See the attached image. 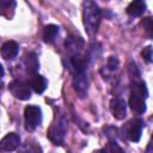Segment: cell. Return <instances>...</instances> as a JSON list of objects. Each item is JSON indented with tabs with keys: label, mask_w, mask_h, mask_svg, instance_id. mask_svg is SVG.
<instances>
[{
	"label": "cell",
	"mask_w": 153,
	"mask_h": 153,
	"mask_svg": "<svg viewBox=\"0 0 153 153\" xmlns=\"http://www.w3.org/2000/svg\"><path fill=\"white\" fill-rule=\"evenodd\" d=\"M82 6H84L82 20H84L85 31L87 32L88 36H93L97 32L100 19H102V10L96 2L90 0L85 1Z\"/></svg>",
	"instance_id": "obj_1"
},
{
	"label": "cell",
	"mask_w": 153,
	"mask_h": 153,
	"mask_svg": "<svg viewBox=\"0 0 153 153\" xmlns=\"http://www.w3.org/2000/svg\"><path fill=\"white\" fill-rule=\"evenodd\" d=\"M66 133H67V121L63 116H60L51 124L47 135L51 142H54L55 145H61L65 140Z\"/></svg>",
	"instance_id": "obj_2"
},
{
	"label": "cell",
	"mask_w": 153,
	"mask_h": 153,
	"mask_svg": "<svg viewBox=\"0 0 153 153\" xmlns=\"http://www.w3.org/2000/svg\"><path fill=\"white\" fill-rule=\"evenodd\" d=\"M143 128V121L141 118H133L122 127V134L130 141L137 142L141 137Z\"/></svg>",
	"instance_id": "obj_3"
},
{
	"label": "cell",
	"mask_w": 153,
	"mask_h": 153,
	"mask_svg": "<svg viewBox=\"0 0 153 153\" xmlns=\"http://www.w3.org/2000/svg\"><path fill=\"white\" fill-rule=\"evenodd\" d=\"M25 126L27 130H33L37 128L42 122V110L36 105H29L25 108L24 111Z\"/></svg>",
	"instance_id": "obj_4"
},
{
	"label": "cell",
	"mask_w": 153,
	"mask_h": 153,
	"mask_svg": "<svg viewBox=\"0 0 153 153\" xmlns=\"http://www.w3.org/2000/svg\"><path fill=\"white\" fill-rule=\"evenodd\" d=\"M73 88L79 97H85L88 90V74L87 69L73 72Z\"/></svg>",
	"instance_id": "obj_5"
},
{
	"label": "cell",
	"mask_w": 153,
	"mask_h": 153,
	"mask_svg": "<svg viewBox=\"0 0 153 153\" xmlns=\"http://www.w3.org/2000/svg\"><path fill=\"white\" fill-rule=\"evenodd\" d=\"M8 90L17 99H20V100H26L31 97V91L29 85L20 80L11 81L8 84Z\"/></svg>",
	"instance_id": "obj_6"
},
{
	"label": "cell",
	"mask_w": 153,
	"mask_h": 153,
	"mask_svg": "<svg viewBox=\"0 0 153 153\" xmlns=\"http://www.w3.org/2000/svg\"><path fill=\"white\" fill-rule=\"evenodd\" d=\"M20 136L16 133H8L0 140V152H11L19 147Z\"/></svg>",
	"instance_id": "obj_7"
},
{
	"label": "cell",
	"mask_w": 153,
	"mask_h": 153,
	"mask_svg": "<svg viewBox=\"0 0 153 153\" xmlns=\"http://www.w3.org/2000/svg\"><path fill=\"white\" fill-rule=\"evenodd\" d=\"M65 47L66 50L68 51V54L72 56H78L80 55L82 47H84V41L80 37L76 36H68L65 41Z\"/></svg>",
	"instance_id": "obj_8"
},
{
	"label": "cell",
	"mask_w": 153,
	"mask_h": 153,
	"mask_svg": "<svg viewBox=\"0 0 153 153\" xmlns=\"http://www.w3.org/2000/svg\"><path fill=\"white\" fill-rule=\"evenodd\" d=\"M110 110L116 120H123L127 116V104L122 98H114L110 102Z\"/></svg>",
	"instance_id": "obj_9"
},
{
	"label": "cell",
	"mask_w": 153,
	"mask_h": 153,
	"mask_svg": "<svg viewBox=\"0 0 153 153\" xmlns=\"http://www.w3.org/2000/svg\"><path fill=\"white\" fill-rule=\"evenodd\" d=\"M145 100H146V98L137 96V94H134V93H130V98H129L130 109L137 115L143 114L146 111V102Z\"/></svg>",
	"instance_id": "obj_10"
},
{
	"label": "cell",
	"mask_w": 153,
	"mask_h": 153,
	"mask_svg": "<svg viewBox=\"0 0 153 153\" xmlns=\"http://www.w3.org/2000/svg\"><path fill=\"white\" fill-rule=\"evenodd\" d=\"M18 50H19L18 44L14 41H8V42L2 44V47H1V55H2V57L5 60H12V59H14L17 56Z\"/></svg>",
	"instance_id": "obj_11"
},
{
	"label": "cell",
	"mask_w": 153,
	"mask_h": 153,
	"mask_svg": "<svg viewBox=\"0 0 153 153\" xmlns=\"http://www.w3.org/2000/svg\"><path fill=\"white\" fill-rule=\"evenodd\" d=\"M146 11V2L142 0L131 1L127 7V13L130 17H140Z\"/></svg>",
	"instance_id": "obj_12"
},
{
	"label": "cell",
	"mask_w": 153,
	"mask_h": 153,
	"mask_svg": "<svg viewBox=\"0 0 153 153\" xmlns=\"http://www.w3.org/2000/svg\"><path fill=\"white\" fill-rule=\"evenodd\" d=\"M30 85L32 87V90L36 92V93H43L48 86V81L47 79L43 76V75H39V74H35L32 75L31 78V81H30Z\"/></svg>",
	"instance_id": "obj_13"
},
{
	"label": "cell",
	"mask_w": 153,
	"mask_h": 153,
	"mask_svg": "<svg viewBox=\"0 0 153 153\" xmlns=\"http://www.w3.org/2000/svg\"><path fill=\"white\" fill-rule=\"evenodd\" d=\"M59 35V26L54 25V24H49L44 27L43 30V41L45 43H53L55 41V38Z\"/></svg>",
	"instance_id": "obj_14"
},
{
	"label": "cell",
	"mask_w": 153,
	"mask_h": 153,
	"mask_svg": "<svg viewBox=\"0 0 153 153\" xmlns=\"http://www.w3.org/2000/svg\"><path fill=\"white\" fill-rule=\"evenodd\" d=\"M38 60H37V56L35 53H29L25 57V67H26V72L35 75L37 69H38Z\"/></svg>",
	"instance_id": "obj_15"
},
{
	"label": "cell",
	"mask_w": 153,
	"mask_h": 153,
	"mask_svg": "<svg viewBox=\"0 0 153 153\" xmlns=\"http://www.w3.org/2000/svg\"><path fill=\"white\" fill-rule=\"evenodd\" d=\"M14 8H16V1L0 0V16H4V17L10 19L13 16Z\"/></svg>",
	"instance_id": "obj_16"
},
{
	"label": "cell",
	"mask_w": 153,
	"mask_h": 153,
	"mask_svg": "<svg viewBox=\"0 0 153 153\" xmlns=\"http://www.w3.org/2000/svg\"><path fill=\"white\" fill-rule=\"evenodd\" d=\"M19 153H41V149H39V147L36 146V145L26 143V145H24V146L20 148Z\"/></svg>",
	"instance_id": "obj_17"
},
{
	"label": "cell",
	"mask_w": 153,
	"mask_h": 153,
	"mask_svg": "<svg viewBox=\"0 0 153 153\" xmlns=\"http://www.w3.org/2000/svg\"><path fill=\"white\" fill-rule=\"evenodd\" d=\"M106 152H108V153H124L123 149L121 148V146H120L115 140H110V141H109Z\"/></svg>",
	"instance_id": "obj_18"
},
{
	"label": "cell",
	"mask_w": 153,
	"mask_h": 153,
	"mask_svg": "<svg viewBox=\"0 0 153 153\" xmlns=\"http://www.w3.org/2000/svg\"><path fill=\"white\" fill-rule=\"evenodd\" d=\"M142 25H143V29L146 30L148 37L151 38L152 37V31H153V23H152V18L148 17V18H145L143 22H142Z\"/></svg>",
	"instance_id": "obj_19"
},
{
	"label": "cell",
	"mask_w": 153,
	"mask_h": 153,
	"mask_svg": "<svg viewBox=\"0 0 153 153\" xmlns=\"http://www.w3.org/2000/svg\"><path fill=\"white\" fill-rule=\"evenodd\" d=\"M141 56L147 63H151L152 62V47L147 45L146 48H143V50L141 51Z\"/></svg>",
	"instance_id": "obj_20"
},
{
	"label": "cell",
	"mask_w": 153,
	"mask_h": 153,
	"mask_svg": "<svg viewBox=\"0 0 153 153\" xmlns=\"http://www.w3.org/2000/svg\"><path fill=\"white\" fill-rule=\"evenodd\" d=\"M106 67H108L109 71L115 72V71L118 68V60H117V57H115V56H110V57L108 59Z\"/></svg>",
	"instance_id": "obj_21"
},
{
	"label": "cell",
	"mask_w": 153,
	"mask_h": 153,
	"mask_svg": "<svg viewBox=\"0 0 153 153\" xmlns=\"http://www.w3.org/2000/svg\"><path fill=\"white\" fill-rule=\"evenodd\" d=\"M146 153H152V143H151V142H149V143H148V146H147Z\"/></svg>",
	"instance_id": "obj_22"
},
{
	"label": "cell",
	"mask_w": 153,
	"mask_h": 153,
	"mask_svg": "<svg viewBox=\"0 0 153 153\" xmlns=\"http://www.w3.org/2000/svg\"><path fill=\"white\" fill-rule=\"evenodd\" d=\"M92 153H108V152H106V149H97V151H94Z\"/></svg>",
	"instance_id": "obj_23"
},
{
	"label": "cell",
	"mask_w": 153,
	"mask_h": 153,
	"mask_svg": "<svg viewBox=\"0 0 153 153\" xmlns=\"http://www.w3.org/2000/svg\"><path fill=\"white\" fill-rule=\"evenodd\" d=\"M2 76H4V67L0 63V78H2Z\"/></svg>",
	"instance_id": "obj_24"
}]
</instances>
